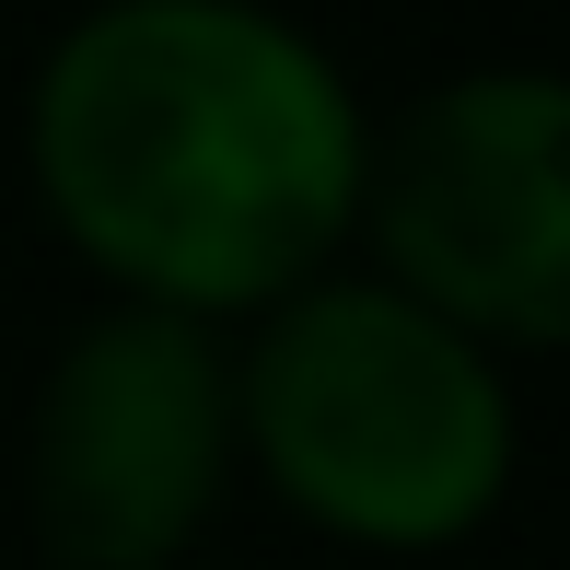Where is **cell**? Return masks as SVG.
<instances>
[{
	"instance_id": "obj_1",
	"label": "cell",
	"mask_w": 570,
	"mask_h": 570,
	"mask_svg": "<svg viewBox=\"0 0 570 570\" xmlns=\"http://www.w3.org/2000/svg\"><path fill=\"white\" fill-rule=\"evenodd\" d=\"M338 59L256 0H94L23 94L36 198L151 315H268L361 222Z\"/></svg>"
},
{
	"instance_id": "obj_2",
	"label": "cell",
	"mask_w": 570,
	"mask_h": 570,
	"mask_svg": "<svg viewBox=\"0 0 570 570\" xmlns=\"http://www.w3.org/2000/svg\"><path fill=\"white\" fill-rule=\"evenodd\" d=\"M233 454L350 548H454L512 489V384L384 279H303L233 373Z\"/></svg>"
},
{
	"instance_id": "obj_3",
	"label": "cell",
	"mask_w": 570,
	"mask_h": 570,
	"mask_svg": "<svg viewBox=\"0 0 570 570\" xmlns=\"http://www.w3.org/2000/svg\"><path fill=\"white\" fill-rule=\"evenodd\" d=\"M559 82L465 70L361 151V233L384 292L465 326L478 350H559L570 326V187H559Z\"/></svg>"
},
{
	"instance_id": "obj_4",
	"label": "cell",
	"mask_w": 570,
	"mask_h": 570,
	"mask_svg": "<svg viewBox=\"0 0 570 570\" xmlns=\"http://www.w3.org/2000/svg\"><path fill=\"white\" fill-rule=\"evenodd\" d=\"M233 478V361L210 326L117 303L47 361L23 431V524L47 570H175Z\"/></svg>"
}]
</instances>
